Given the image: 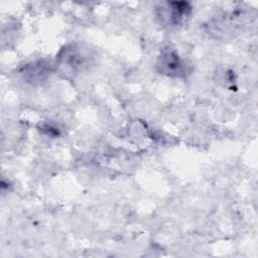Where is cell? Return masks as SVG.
<instances>
[{"label": "cell", "instance_id": "1", "mask_svg": "<svg viewBox=\"0 0 258 258\" xmlns=\"http://www.w3.org/2000/svg\"><path fill=\"white\" fill-rule=\"evenodd\" d=\"M158 67H160L161 72L170 76H180L186 71L184 62L178 57L176 52L172 50L165 51L160 55Z\"/></svg>", "mask_w": 258, "mask_h": 258}]
</instances>
